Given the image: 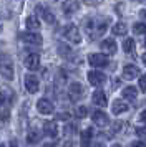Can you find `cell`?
Returning a JSON list of instances; mask_svg holds the SVG:
<instances>
[{"label":"cell","instance_id":"obj_1","mask_svg":"<svg viewBox=\"0 0 146 147\" xmlns=\"http://www.w3.org/2000/svg\"><path fill=\"white\" fill-rule=\"evenodd\" d=\"M63 36H65L68 41H72V43H80V41H81L80 30L75 27V25H66L65 30H63Z\"/></svg>","mask_w":146,"mask_h":147},{"label":"cell","instance_id":"obj_2","mask_svg":"<svg viewBox=\"0 0 146 147\" xmlns=\"http://www.w3.org/2000/svg\"><path fill=\"white\" fill-rule=\"evenodd\" d=\"M0 74L5 78V80H13V65L12 61L8 60V58H2L0 60Z\"/></svg>","mask_w":146,"mask_h":147},{"label":"cell","instance_id":"obj_3","mask_svg":"<svg viewBox=\"0 0 146 147\" xmlns=\"http://www.w3.org/2000/svg\"><path fill=\"white\" fill-rule=\"evenodd\" d=\"M88 61H90V65H91V66H95V68H103V66H106V65L110 63V60H108V56H106L105 53L90 55Z\"/></svg>","mask_w":146,"mask_h":147},{"label":"cell","instance_id":"obj_4","mask_svg":"<svg viewBox=\"0 0 146 147\" xmlns=\"http://www.w3.org/2000/svg\"><path fill=\"white\" fill-rule=\"evenodd\" d=\"M68 93H70V98L73 101L81 99L83 94H85V88H83V84H80V83H72L70 88H68Z\"/></svg>","mask_w":146,"mask_h":147},{"label":"cell","instance_id":"obj_5","mask_svg":"<svg viewBox=\"0 0 146 147\" xmlns=\"http://www.w3.org/2000/svg\"><path fill=\"white\" fill-rule=\"evenodd\" d=\"M38 86H40L38 78H37L35 74H27V76H25V88H27V91L33 94V93H37V91H38Z\"/></svg>","mask_w":146,"mask_h":147},{"label":"cell","instance_id":"obj_6","mask_svg":"<svg viewBox=\"0 0 146 147\" xmlns=\"http://www.w3.org/2000/svg\"><path fill=\"white\" fill-rule=\"evenodd\" d=\"M106 80V76L101 71H96V69H93V71H88V81H90V84L93 86H100V84H103Z\"/></svg>","mask_w":146,"mask_h":147},{"label":"cell","instance_id":"obj_7","mask_svg":"<svg viewBox=\"0 0 146 147\" xmlns=\"http://www.w3.org/2000/svg\"><path fill=\"white\" fill-rule=\"evenodd\" d=\"M20 36H22V40L25 41V43H30V45H42V41H43L42 35H38V33H32V32L22 33Z\"/></svg>","mask_w":146,"mask_h":147},{"label":"cell","instance_id":"obj_8","mask_svg":"<svg viewBox=\"0 0 146 147\" xmlns=\"http://www.w3.org/2000/svg\"><path fill=\"white\" fill-rule=\"evenodd\" d=\"M93 122H95L96 126L103 127V126H108V124H110V117H108V114L103 113V111H96V113H93Z\"/></svg>","mask_w":146,"mask_h":147},{"label":"cell","instance_id":"obj_9","mask_svg":"<svg viewBox=\"0 0 146 147\" xmlns=\"http://www.w3.org/2000/svg\"><path fill=\"white\" fill-rule=\"evenodd\" d=\"M101 50H103L106 55H115L116 50H118V45H116V41L113 40V38H106V40H103V43H101Z\"/></svg>","mask_w":146,"mask_h":147},{"label":"cell","instance_id":"obj_10","mask_svg":"<svg viewBox=\"0 0 146 147\" xmlns=\"http://www.w3.org/2000/svg\"><path fill=\"white\" fill-rule=\"evenodd\" d=\"M139 76V69L138 66H134V65H126L123 68V78L125 80H134V78H138Z\"/></svg>","mask_w":146,"mask_h":147},{"label":"cell","instance_id":"obj_11","mask_svg":"<svg viewBox=\"0 0 146 147\" xmlns=\"http://www.w3.org/2000/svg\"><path fill=\"white\" fill-rule=\"evenodd\" d=\"M25 66L28 68V69H32V71H35L37 68L40 66V56L37 53H32L28 55L25 58Z\"/></svg>","mask_w":146,"mask_h":147},{"label":"cell","instance_id":"obj_12","mask_svg":"<svg viewBox=\"0 0 146 147\" xmlns=\"http://www.w3.org/2000/svg\"><path fill=\"white\" fill-rule=\"evenodd\" d=\"M37 109H38V113L42 114H52L53 113V104L50 102L48 99H40L38 102H37Z\"/></svg>","mask_w":146,"mask_h":147},{"label":"cell","instance_id":"obj_13","mask_svg":"<svg viewBox=\"0 0 146 147\" xmlns=\"http://www.w3.org/2000/svg\"><path fill=\"white\" fill-rule=\"evenodd\" d=\"M43 131L50 137H57L58 136V127H57V122L55 121H46L45 124H43Z\"/></svg>","mask_w":146,"mask_h":147},{"label":"cell","instance_id":"obj_14","mask_svg":"<svg viewBox=\"0 0 146 147\" xmlns=\"http://www.w3.org/2000/svg\"><path fill=\"white\" fill-rule=\"evenodd\" d=\"M108 99H106V94L101 91V89H96L95 93H93V104H96V106H101L105 107Z\"/></svg>","mask_w":146,"mask_h":147},{"label":"cell","instance_id":"obj_15","mask_svg":"<svg viewBox=\"0 0 146 147\" xmlns=\"http://www.w3.org/2000/svg\"><path fill=\"white\" fill-rule=\"evenodd\" d=\"M37 10H38V13L43 17V20H45L46 23H55V22H57V18L53 17V13L48 10V8L43 7V5H37Z\"/></svg>","mask_w":146,"mask_h":147},{"label":"cell","instance_id":"obj_16","mask_svg":"<svg viewBox=\"0 0 146 147\" xmlns=\"http://www.w3.org/2000/svg\"><path fill=\"white\" fill-rule=\"evenodd\" d=\"M25 27L33 33V32H37V30L40 28V20L35 17V15H30V17L25 18Z\"/></svg>","mask_w":146,"mask_h":147},{"label":"cell","instance_id":"obj_17","mask_svg":"<svg viewBox=\"0 0 146 147\" xmlns=\"http://www.w3.org/2000/svg\"><path fill=\"white\" fill-rule=\"evenodd\" d=\"M121 93H123V98L128 99V101H134L136 98H138V89H136L134 86H126Z\"/></svg>","mask_w":146,"mask_h":147},{"label":"cell","instance_id":"obj_18","mask_svg":"<svg viewBox=\"0 0 146 147\" xmlns=\"http://www.w3.org/2000/svg\"><path fill=\"white\" fill-rule=\"evenodd\" d=\"M111 111H113V114H121V113H126L128 111V104L126 102H123V101H115L113 102V106H111Z\"/></svg>","mask_w":146,"mask_h":147},{"label":"cell","instance_id":"obj_19","mask_svg":"<svg viewBox=\"0 0 146 147\" xmlns=\"http://www.w3.org/2000/svg\"><path fill=\"white\" fill-rule=\"evenodd\" d=\"M126 32H128V27H126L125 23H116V25H113V33L116 35V36H123V35H126Z\"/></svg>","mask_w":146,"mask_h":147},{"label":"cell","instance_id":"obj_20","mask_svg":"<svg viewBox=\"0 0 146 147\" xmlns=\"http://www.w3.org/2000/svg\"><path fill=\"white\" fill-rule=\"evenodd\" d=\"M134 48H136V45H134V40H133V38L125 40V43H123V50H125L126 53H134Z\"/></svg>","mask_w":146,"mask_h":147},{"label":"cell","instance_id":"obj_21","mask_svg":"<svg viewBox=\"0 0 146 147\" xmlns=\"http://www.w3.org/2000/svg\"><path fill=\"white\" fill-rule=\"evenodd\" d=\"M93 137V129H85V131H81V144H88Z\"/></svg>","mask_w":146,"mask_h":147},{"label":"cell","instance_id":"obj_22","mask_svg":"<svg viewBox=\"0 0 146 147\" xmlns=\"http://www.w3.org/2000/svg\"><path fill=\"white\" fill-rule=\"evenodd\" d=\"M38 140H40V134L37 131H30L28 132V136H27V142L28 144H37Z\"/></svg>","mask_w":146,"mask_h":147},{"label":"cell","instance_id":"obj_23","mask_svg":"<svg viewBox=\"0 0 146 147\" xmlns=\"http://www.w3.org/2000/svg\"><path fill=\"white\" fill-rule=\"evenodd\" d=\"M133 32H134L136 35H145L146 33V25L141 23V22H138V23L133 25Z\"/></svg>","mask_w":146,"mask_h":147},{"label":"cell","instance_id":"obj_24","mask_svg":"<svg viewBox=\"0 0 146 147\" xmlns=\"http://www.w3.org/2000/svg\"><path fill=\"white\" fill-rule=\"evenodd\" d=\"M63 7H65L66 13L70 15L72 12H75V10L78 8V3H76V2H65V3H63Z\"/></svg>","mask_w":146,"mask_h":147},{"label":"cell","instance_id":"obj_25","mask_svg":"<svg viewBox=\"0 0 146 147\" xmlns=\"http://www.w3.org/2000/svg\"><path fill=\"white\" fill-rule=\"evenodd\" d=\"M86 114H88V109H86L85 106H78L76 107V117L83 119V117H86Z\"/></svg>","mask_w":146,"mask_h":147},{"label":"cell","instance_id":"obj_26","mask_svg":"<svg viewBox=\"0 0 146 147\" xmlns=\"http://www.w3.org/2000/svg\"><path fill=\"white\" fill-rule=\"evenodd\" d=\"M58 53L61 56H68L70 55V48L66 47V45H63V43H58Z\"/></svg>","mask_w":146,"mask_h":147},{"label":"cell","instance_id":"obj_27","mask_svg":"<svg viewBox=\"0 0 146 147\" xmlns=\"http://www.w3.org/2000/svg\"><path fill=\"white\" fill-rule=\"evenodd\" d=\"M8 116H10V107H5V109L0 111V119H2V122L8 121Z\"/></svg>","mask_w":146,"mask_h":147},{"label":"cell","instance_id":"obj_28","mask_svg":"<svg viewBox=\"0 0 146 147\" xmlns=\"http://www.w3.org/2000/svg\"><path fill=\"white\" fill-rule=\"evenodd\" d=\"M139 88L143 89V93H146V74H143L139 78Z\"/></svg>","mask_w":146,"mask_h":147},{"label":"cell","instance_id":"obj_29","mask_svg":"<svg viewBox=\"0 0 146 147\" xmlns=\"http://www.w3.org/2000/svg\"><path fill=\"white\" fill-rule=\"evenodd\" d=\"M57 117H58L60 121H68L70 119V114L68 113H60V114H57Z\"/></svg>","mask_w":146,"mask_h":147},{"label":"cell","instance_id":"obj_30","mask_svg":"<svg viewBox=\"0 0 146 147\" xmlns=\"http://www.w3.org/2000/svg\"><path fill=\"white\" fill-rule=\"evenodd\" d=\"M136 134H138L139 137H143V136H146V127H136Z\"/></svg>","mask_w":146,"mask_h":147},{"label":"cell","instance_id":"obj_31","mask_svg":"<svg viewBox=\"0 0 146 147\" xmlns=\"http://www.w3.org/2000/svg\"><path fill=\"white\" fill-rule=\"evenodd\" d=\"M131 147H146L145 142H141V140H136V142H133Z\"/></svg>","mask_w":146,"mask_h":147},{"label":"cell","instance_id":"obj_32","mask_svg":"<svg viewBox=\"0 0 146 147\" xmlns=\"http://www.w3.org/2000/svg\"><path fill=\"white\" fill-rule=\"evenodd\" d=\"M139 119H141V121H143V122L146 124V111H143V113L139 114Z\"/></svg>","mask_w":146,"mask_h":147},{"label":"cell","instance_id":"obj_33","mask_svg":"<svg viewBox=\"0 0 146 147\" xmlns=\"http://www.w3.org/2000/svg\"><path fill=\"white\" fill-rule=\"evenodd\" d=\"M3 102H5V94H3L2 91H0V106H2Z\"/></svg>","mask_w":146,"mask_h":147},{"label":"cell","instance_id":"obj_34","mask_svg":"<svg viewBox=\"0 0 146 147\" xmlns=\"http://www.w3.org/2000/svg\"><path fill=\"white\" fill-rule=\"evenodd\" d=\"M139 17H141V18H143V20L146 22V8H145V10H141V12H139Z\"/></svg>","mask_w":146,"mask_h":147},{"label":"cell","instance_id":"obj_35","mask_svg":"<svg viewBox=\"0 0 146 147\" xmlns=\"http://www.w3.org/2000/svg\"><path fill=\"white\" fill-rule=\"evenodd\" d=\"M43 147H57V146H55V144H45Z\"/></svg>","mask_w":146,"mask_h":147},{"label":"cell","instance_id":"obj_36","mask_svg":"<svg viewBox=\"0 0 146 147\" xmlns=\"http://www.w3.org/2000/svg\"><path fill=\"white\" fill-rule=\"evenodd\" d=\"M65 147H72V142L68 140V142H65Z\"/></svg>","mask_w":146,"mask_h":147},{"label":"cell","instance_id":"obj_37","mask_svg":"<svg viewBox=\"0 0 146 147\" xmlns=\"http://www.w3.org/2000/svg\"><path fill=\"white\" fill-rule=\"evenodd\" d=\"M143 63H145V65H146V53L143 55Z\"/></svg>","mask_w":146,"mask_h":147},{"label":"cell","instance_id":"obj_38","mask_svg":"<svg viewBox=\"0 0 146 147\" xmlns=\"http://www.w3.org/2000/svg\"><path fill=\"white\" fill-rule=\"evenodd\" d=\"M111 147H121V146H119V144H115V146H111Z\"/></svg>","mask_w":146,"mask_h":147},{"label":"cell","instance_id":"obj_39","mask_svg":"<svg viewBox=\"0 0 146 147\" xmlns=\"http://www.w3.org/2000/svg\"><path fill=\"white\" fill-rule=\"evenodd\" d=\"M0 147H7V146H5V144H0Z\"/></svg>","mask_w":146,"mask_h":147},{"label":"cell","instance_id":"obj_40","mask_svg":"<svg viewBox=\"0 0 146 147\" xmlns=\"http://www.w3.org/2000/svg\"><path fill=\"white\" fill-rule=\"evenodd\" d=\"M0 32H2V25H0Z\"/></svg>","mask_w":146,"mask_h":147},{"label":"cell","instance_id":"obj_41","mask_svg":"<svg viewBox=\"0 0 146 147\" xmlns=\"http://www.w3.org/2000/svg\"><path fill=\"white\" fill-rule=\"evenodd\" d=\"M145 47H146V41H145Z\"/></svg>","mask_w":146,"mask_h":147}]
</instances>
